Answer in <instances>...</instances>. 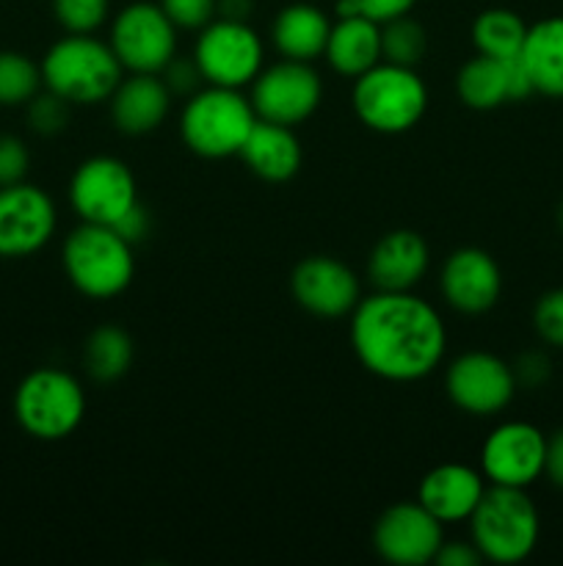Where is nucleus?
Instances as JSON below:
<instances>
[{
	"mask_svg": "<svg viewBox=\"0 0 563 566\" xmlns=\"http://www.w3.org/2000/svg\"><path fill=\"white\" fill-rule=\"evenodd\" d=\"M331 22L318 6L309 3H293L276 14L270 36H274L276 50L285 59L293 61H309L312 64L318 55L326 53V42H329Z\"/></svg>",
	"mask_w": 563,
	"mask_h": 566,
	"instance_id": "obj_24",
	"label": "nucleus"
},
{
	"mask_svg": "<svg viewBox=\"0 0 563 566\" xmlns=\"http://www.w3.org/2000/svg\"><path fill=\"white\" fill-rule=\"evenodd\" d=\"M61 263L66 280L88 298L119 296L130 287L136 274L132 243H127L114 227L88 224V221L66 235Z\"/></svg>",
	"mask_w": 563,
	"mask_h": 566,
	"instance_id": "obj_4",
	"label": "nucleus"
},
{
	"mask_svg": "<svg viewBox=\"0 0 563 566\" xmlns=\"http://www.w3.org/2000/svg\"><path fill=\"white\" fill-rule=\"evenodd\" d=\"M442 296L464 315H484L502 293V274L497 260L484 249H456L442 265Z\"/></svg>",
	"mask_w": 563,
	"mask_h": 566,
	"instance_id": "obj_17",
	"label": "nucleus"
},
{
	"mask_svg": "<svg viewBox=\"0 0 563 566\" xmlns=\"http://www.w3.org/2000/svg\"><path fill=\"white\" fill-rule=\"evenodd\" d=\"M467 523L484 562L519 564L539 545V512L524 490L491 484Z\"/></svg>",
	"mask_w": 563,
	"mask_h": 566,
	"instance_id": "obj_3",
	"label": "nucleus"
},
{
	"mask_svg": "<svg viewBox=\"0 0 563 566\" xmlns=\"http://www.w3.org/2000/svg\"><path fill=\"white\" fill-rule=\"evenodd\" d=\"M70 122V103L53 92H39L28 103V125L39 136H59Z\"/></svg>",
	"mask_w": 563,
	"mask_h": 566,
	"instance_id": "obj_31",
	"label": "nucleus"
},
{
	"mask_svg": "<svg viewBox=\"0 0 563 566\" xmlns=\"http://www.w3.org/2000/svg\"><path fill=\"white\" fill-rule=\"evenodd\" d=\"M428 243L414 230H392L373 247L368 276L375 291L406 293L423 282L428 271Z\"/></svg>",
	"mask_w": 563,
	"mask_h": 566,
	"instance_id": "obj_19",
	"label": "nucleus"
},
{
	"mask_svg": "<svg viewBox=\"0 0 563 566\" xmlns=\"http://www.w3.org/2000/svg\"><path fill=\"white\" fill-rule=\"evenodd\" d=\"M138 202L130 166L110 155L83 160L70 180V205L88 224L114 227Z\"/></svg>",
	"mask_w": 563,
	"mask_h": 566,
	"instance_id": "obj_10",
	"label": "nucleus"
},
{
	"mask_svg": "<svg viewBox=\"0 0 563 566\" xmlns=\"http://www.w3.org/2000/svg\"><path fill=\"white\" fill-rule=\"evenodd\" d=\"M86 415L81 381L61 368H36L17 385L14 418L28 437L59 442L70 437Z\"/></svg>",
	"mask_w": 563,
	"mask_h": 566,
	"instance_id": "obj_7",
	"label": "nucleus"
},
{
	"mask_svg": "<svg viewBox=\"0 0 563 566\" xmlns=\"http://www.w3.org/2000/svg\"><path fill=\"white\" fill-rule=\"evenodd\" d=\"M83 363L86 374L99 385L121 379L132 365V337L121 326H97L83 348Z\"/></svg>",
	"mask_w": 563,
	"mask_h": 566,
	"instance_id": "obj_26",
	"label": "nucleus"
},
{
	"mask_svg": "<svg viewBox=\"0 0 563 566\" xmlns=\"http://www.w3.org/2000/svg\"><path fill=\"white\" fill-rule=\"evenodd\" d=\"M517 376L508 363L489 352H467L453 359L445 374V390L453 407L475 418H491L513 401Z\"/></svg>",
	"mask_w": 563,
	"mask_h": 566,
	"instance_id": "obj_12",
	"label": "nucleus"
},
{
	"mask_svg": "<svg viewBox=\"0 0 563 566\" xmlns=\"http://www.w3.org/2000/svg\"><path fill=\"white\" fill-rule=\"evenodd\" d=\"M55 205L47 191L31 182L0 188V258H31L55 232Z\"/></svg>",
	"mask_w": 563,
	"mask_h": 566,
	"instance_id": "obj_14",
	"label": "nucleus"
},
{
	"mask_svg": "<svg viewBox=\"0 0 563 566\" xmlns=\"http://www.w3.org/2000/svg\"><path fill=\"white\" fill-rule=\"evenodd\" d=\"M110 50L121 70L160 75L177 55V25L155 3H132L110 25Z\"/></svg>",
	"mask_w": 563,
	"mask_h": 566,
	"instance_id": "obj_9",
	"label": "nucleus"
},
{
	"mask_svg": "<svg viewBox=\"0 0 563 566\" xmlns=\"http://www.w3.org/2000/svg\"><path fill=\"white\" fill-rule=\"evenodd\" d=\"M546 437L524 420H511L491 431L480 448V473L495 486L528 490L544 475Z\"/></svg>",
	"mask_w": 563,
	"mask_h": 566,
	"instance_id": "obj_13",
	"label": "nucleus"
},
{
	"mask_svg": "<svg viewBox=\"0 0 563 566\" xmlns=\"http://www.w3.org/2000/svg\"><path fill=\"white\" fill-rule=\"evenodd\" d=\"M456 92L461 103L472 111H495L511 99L508 94L506 59H491L478 53L458 70Z\"/></svg>",
	"mask_w": 563,
	"mask_h": 566,
	"instance_id": "obj_25",
	"label": "nucleus"
},
{
	"mask_svg": "<svg viewBox=\"0 0 563 566\" xmlns=\"http://www.w3.org/2000/svg\"><path fill=\"white\" fill-rule=\"evenodd\" d=\"M323 83L309 61L285 59L254 77L252 105L257 119L296 127L318 111Z\"/></svg>",
	"mask_w": 563,
	"mask_h": 566,
	"instance_id": "obj_11",
	"label": "nucleus"
},
{
	"mask_svg": "<svg viewBox=\"0 0 563 566\" xmlns=\"http://www.w3.org/2000/svg\"><path fill=\"white\" fill-rule=\"evenodd\" d=\"M442 542V523L419 501L395 503L375 520L373 547L392 566L434 564Z\"/></svg>",
	"mask_w": 563,
	"mask_h": 566,
	"instance_id": "obj_15",
	"label": "nucleus"
},
{
	"mask_svg": "<svg viewBox=\"0 0 563 566\" xmlns=\"http://www.w3.org/2000/svg\"><path fill=\"white\" fill-rule=\"evenodd\" d=\"M193 61L208 86L241 88L263 72V42L248 22L219 17L199 33Z\"/></svg>",
	"mask_w": 563,
	"mask_h": 566,
	"instance_id": "obj_8",
	"label": "nucleus"
},
{
	"mask_svg": "<svg viewBox=\"0 0 563 566\" xmlns=\"http://www.w3.org/2000/svg\"><path fill=\"white\" fill-rule=\"evenodd\" d=\"M331 70L346 77H359L381 64V25L362 14L340 17L326 42Z\"/></svg>",
	"mask_w": 563,
	"mask_h": 566,
	"instance_id": "obj_22",
	"label": "nucleus"
},
{
	"mask_svg": "<svg viewBox=\"0 0 563 566\" xmlns=\"http://www.w3.org/2000/svg\"><path fill=\"white\" fill-rule=\"evenodd\" d=\"M480 562L484 558H480L478 547L472 542H442L439 553L434 558V564L439 566H475Z\"/></svg>",
	"mask_w": 563,
	"mask_h": 566,
	"instance_id": "obj_39",
	"label": "nucleus"
},
{
	"mask_svg": "<svg viewBox=\"0 0 563 566\" xmlns=\"http://www.w3.org/2000/svg\"><path fill=\"white\" fill-rule=\"evenodd\" d=\"M219 14L224 20L246 22L252 14V0H219Z\"/></svg>",
	"mask_w": 563,
	"mask_h": 566,
	"instance_id": "obj_41",
	"label": "nucleus"
},
{
	"mask_svg": "<svg viewBox=\"0 0 563 566\" xmlns=\"http://www.w3.org/2000/svg\"><path fill=\"white\" fill-rule=\"evenodd\" d=\"M484 492V473H478V470L469 468V464L447 462L423 475L417 490V501L445 525L461 523V520L472 517Z\"/></svg>",
	"mask_w": 563,
	"mask_h": 566,
	"instance_id": "obj_18",
	"label": "nucleus"
},
{
	"mask_svg": "<svg viewBox=\"0 0 563 566\" xmlns=\"http://www.w3.org/2000/svg\"><path fill=\"white\" fill-rule=\"evenodd\" d=\"M544 475L557 486V490H563V429H557L555 434L546 440Z\"/></svg>",
	"mask_w": 563,
	"mask_h": 566,
	"instance_id": "obj_40",
	"label": "nucleus"
},
{
	"mask_svg": "<svg viewBox=\"0 0 563 566\" xmlns=\"http://www.w3.org/2000/svg\"><path fill=\"white\" fill-rule=\"evenodd\" d=\"M417 0H340L337 3V17H353V14H362L368 20L384 22L395 20V17H403L412 11V6Z\"/></svg>",
	"mask_w": 563,
	"mask_h": 566,
	"instance_id": "obj_34",
	"label": "nucleus"
},
{
	"mask_svg": "<svg viewBox=\"0 0 563 566\" xmlns=\"http://www.w3.org/2000/svg\"><path fill=\"white\" fill-rule=\"evenodd\" d=\"M42 86V66L36 61L17 50H0V108L28 105Z\"/></svg>",
	"mask_w": 563,
	"mask_h": 566,
	"instance_id": "obj_28",
	"label": "nucleus"
},
{
	"mask_svg": "<svg viewBox=\"0 0 563 566\" xmlns=\"http://www.w3.org/2000/svg\"><path fill=\"white\" fill-rule=\"evenodd\" d=\"M528 25L511 9H486L472 22V44L491 59H513L522 53Z\"/></svg>",
	"mask_w": 563,
	"mask_h": 566,
	"instance_id": "obj_27",
	"label": "nucleus"
},
{
	"mask_svg": "<svg viewBox=\"0 0 563 566\" xmlns=\"http://www.w3.org/2000/svg\"><path fill=\"white\" fill-rule=\"evenodd\" d=\"M254 125L257 114L252 99L237 88L208 86L188 97L180 116V136L191 153L221 160L241 155Z\"/></svg>",
	"mask_w": 563,
	"mask_h": 566,
	"instance_id": "obj_5",
	"label": "nucleus"
},
{
	"mask_svg": "<svg viewBox=\"0 0 563 566\" xmlns=\"http://www.w3.org/2000/svg\"><path fill=\"white\" fill-rule=\"evenodd\" d=\"M351 346L370 374L406 385L434 374L445 357L447 332L439 313L412 291H375L353 307Z\"/></svg>",
	"mask_w": 563,
	"mask_h": 566,
	"instance_id": "obj_1",
	"label": "nucleus"
},
{
	"mask_svg": "<svg viewBox=\"0 0 563 566\" xmlns=\"http://www.w3.org/2000/svg\"><path fill=\"white\" fill-rule=\"evenodd\" d=\"M149 227H152V219H149L147 208H144L141 202H136L130 210H127L125 216H121L119 221H116L114 230L119 232V235L125 238L127 243H138V241H144V238H147Z\"/></svg>",
	"mask_w": 563,
	"mask_h": 566,
	"instance_id": "obj_38",
	"label": "nucleus"
},
{
	"mask_svg": "<svg viewBox=\"0 0 563 566\" xmlns=\"http://www.w3.org/2000/svg\"><path fill=\"white\" fill-rule=\"evenodd\" d=\"M425 48H428L425 28L408 14L381 25V61L397 66H417L423 61Z\"/></svg>",
	"mask_w": 563,
	"mask_h": 566,
	"instance_id": "obj_29",
	"label": "nucleus"
},
{
	"mask_svg": "<svg viewBox=\"0 0 563 566\" xmlns=\"http://www.w3.org/2000/svg\"><path fill=\"white\" fill-rule=\"evenodd\" d=\"M110 0H53V14L70 33H94L108 20Z\"/></svg>",
	"mask_w": 563,
	"mask_h": 566,
	"instance_id": "obj_30",
	"label": "nucleus"
},
{
	"mask_svg": "<svg viewBox=\"0 0 563 566\" xmlns=\"http://www.w3.org/2000/svg\"><path fill=\"white\" fill-rule=\"evenodd\" d=\"M28 169H31V153H28L25 142L9 136V133H0V188L25 180Z\"/></svg>",
	"mask_w": 563,
	"mask_h": 566,
	"instance_id": "obj_35",
	"label": "nucleus"
},
{
	"mask_svg": "<svg viewBox=\"0 0 563 566\" xmlns=\"http://www.w3.org/2000/svg\"><path fill=\"white\" fill-rule=\"evenodd\" d=\"M160 75H163V83L169 86L171 94H185V97L199 92V83H202V72H199L196 61L177 59V55L166 64V70Z\"/></svg>",
	"mask_w": 563,
	"mask_h": 566,
	"instance_id": "obj_36",
	"label": "nucleus"
},
{
	"mask_svg": "<svg viewBox=\"0 0 563 566\" xmlns=\"http://www.w3.org/2000/svg\"><path fill=\"white\" fill-rule=\"evenodd\" d=\"M550 359L541 352H530L519 357V363L513 365V376H517V385L524 387H541L550 379Z\"/></svg>",
	"mask_w": 563,
	"mask_h": 566,
	"instance_id": "obj_37",
	"label": "nucleus"
},
{
	"mask_svg": "<svg viewBox=\"0 0 563 566\" xmlns=\"http://www.w3.org/2000/svg\"><path fill=\"white\" fill-rule=\"evenodd\" d=\"M353 111L359 122L375 133L397 136L423 119L428 108V88L414 66L381 61L364 75L353 77Z\"/></svg>",
	"mask_w": 563,
	"mask_h": 566,
	"instance_id": "obj_6",
	"label": "nucleus"
},
{
	"mask_svg": "<svg viewBox=\"0 0 563 566\" xmlns=\"http://www.w3.org/2000/svg\"><path fill=\"white\" fill-rule=\"evenodd\" d=\"M557 227L563 230V202H561V208H557Z\"/></svg>",
	"mask_w": 563,
	"mask_h": 566,
	"instance_id": "obj_42",
	"label": "nucleus"
},
{
	"mask_svg": "<svg viewBox=\"0 0 563 566\" xmlns=\"http://www.w3.org/2000/svg\"><path fill=\"white\" fill-rule=\"evenodd\" d=\"M519 59L535 94L563 97V17H546L530 25Z\"/></svg>",
	"mask_w": 563,
	"mask_h": 566,
	"instance_id": "obj_23",
	"label": "nucleus"
},
{
	"mask_svg": "<svg viewBox=\"0 0 563 566\" xmlns=\"http://www.w3.org/2000/svg\"><path fill=\"white\" fill-rule=\"evenodd\" d=\"M241 158L259 180L287 182L298 175L304 155L293 127L257 119L241 147Z\"/></svg>",
	"mask_w": 563,
	"mask_h": 566,
	"instance_id": "obj_21",
	"label": "nucleus"
},
{
	"mask_svg": "<svg viewBox=\"0 0 563 566\" xmlns=\"http://www.w3.org/2000/svg\"><path fill=\"white\" fill-rule=\"evenodd\" d=\"M160 9L182 31H202L215 20L219 0H160Z\"/></svg>",
	"mask_w": 563,
	"mask_h": 566,
	"instance_id": "obj_33",
	"label": "nucleus"
},
{
	"mask_svg": "<svg viewBox=\"0 0 563 566\" xmlns=\"http://www.w3.org/2000/svg\"><path fill=\"white\" fill-rule=\"evenodd\" d=\"M171 108V92L158 75L132 72L121 77L110 94V119L116 130L127 136H147L158 130Z\"/></svg>",
	"mask_w": 563,
	"mask_h": 566,
	"instance_id": "obj_20",
	"label": "nucleus"
},
{
	"mask_svg": "<svg viewBox=\"0 0 563 566\" xmlns=\"http://www.w3.org/2000/svg\"><path fill=\"white\" fill-rule=\"evenodd\" d=\"M533 326L541 340L555 348H563V287L544 293L535 302Z\"/></svg>",
	"mask_w": 563,
	"mask_h": 566,
	"instance_id": "obj_32",
	"label": "nucleus"
},
{
	"mask_svg": "<svg viewBox=\"0 0 563 566\" xmlns=\"http://www.w3.org/2000/svg\"><path fill=\"white\" fill-rule=\"evenodd\" d=\"M44 88L70 105H97L110 99L121 81V64L110 44L92 33H70L59 39L42 59Z\"/></svg>",
	"mask_w": 563,
	"mask_h": 566,
	"instance_id": "obj_2",
	"label": "nucleus"
},
{
	"mask_svg": "<svg viewBox=\"0 0 563 566\" xmlns=\"http://www.w3.org/2000/svg\"><path fill=\"white\" fill-rule=\"evenodd\" d=\"M293 298L301 310L318 318H342L359 304V280L346 263L326 254L304 258L290 276Z\"/></svg>",
	"mask_w": 563,
	"mask_h": 566,
	"instance_id": "obj_16",
	"label": "nucleus"
}]
</instances>
